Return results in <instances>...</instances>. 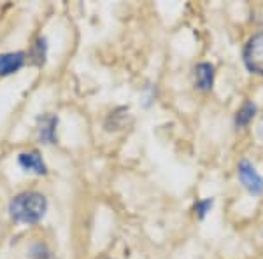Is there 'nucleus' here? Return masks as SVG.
<instances>
[{"mask_svg": "<svg viewBox=\"0 0 263 259\" xmlns=\"http://www.w3.org/2000/svg\"><path fill=\"white\" fill-rule=\"evenodd\" d=\"M46 210H48V200L42 196L41 193H35V191L21 193L16 198H12L9 203L11 217L16 223L23 224L39 223L44 217Z\"/></svg>", "mask_w": 263, "mask_h": 259, "instance_id": "1", "label": "nucleus"}, {"mask_svg": "<svg viewBox=\"0 0 263 259\" xmlns=\"http://www.w3.org/2000/svg\"><path fill=\"white\" fill-rule=\"evenodd\" d=\"M242 62L251 74L263 75V32L249 37L242 49Z\"/></svg>", "mask_w": 263, "mask_h": 259, "instance_id": "2", "label": "nucleus"}, {"mask_svg": "<svg viewBox=\"0 0 263 259\" xmlns=\"http://www.w3.org/2000/svg\"><path fill=\"white\" fill-rule=\"evenodd\" d=\"M237 175L244 189L253 196H260L263 193V177L256 172V168L248 160H240L237 165Z\"/></svg>", "mask_w": 263, "mask_h": 259, "instance_id": "3", "label": "nucleus"}, {"mask_svg": "<svg viewBox=\"0 0 263 259\" xmlns=\"http://www.w3.org/2000/svg\"><path fill=\"white\" fill-rule=\"evenodd\" d=\"M18 163H20V167L28 173H35V175H46V173H48L44 160H42V156L37 151L21 152L18 156Z\"/></svg>", "mask_w": 263, "mask_h": 259, "instance_id": "4", "label": "nucleus"}, {"mask_svg": "<svg viewBox=\"0 0 263 259\" xmlns=\"http://www.w3.org/2000/svg\"><path fill=\"white\" fill-rule=\"evenodd\" d=\"M57 126L58 117L54 114H44L37 121V135L42 144H54L57 142Z\"/></svg>", "mask_w": 263, "mask_h": 259, "instance_id": "5", "label": "nucleus"}, {"mask_svg": "<svg viewBox=\"0 0 263 259\" xmlns=\"http://www.w3.org/2000/svg\"><path fill=\"white\" fill-rule=\"evenodd\" d=\"M214 84V67L207 62H202L195 67V88L198 91H211Z\"/></svg>", "mask_w": 263, "mask_h": 259, "instance_id": "6", "label": "nucleus"}, {"mask_svg": "<svg viewBox=\"0 0 263 259\" xmlns=\"http://www.w3.org/2000/svg\"><path fill=\"white\" fill-rule=\"evenodd\" d=\"M25 65V53L0 54V75H11Z\"/></svg>", "mask_w": 263, "mask_h": 259, "instance_id": "7", "label": "nucleus"}, {"mask_svg": "<svg viewBox=\"0 0 263 259\" xmlns=\"http://www.w3.org/2000/svg\"><path fill=\"white\" fill-rule=\"evenodd\" d=\"M254 116H256V105L249 100L244 102L242 107L237 110L235 114V126L237 128H246L254 119Z\"/></svg>", "mask_w": 263, "mask_h": 259, "instance_id": "8", "label": "nucleus"}, {"mask_svg": "<svg viewBox=\"0 0 263 259\" xmlns=\"http://www.w3.org/2000/svg\"><path fill=\"white\" fill-rule=\"evenodd\" d=\"M213 205H214V200L213 198L200 200V202H197V205H195V214L198 215V219H205V215L211 212Z\"/></svg>", "mask_w": 263, "mask_h": 259, "instance_id": "9", "label": "nucleus"}, {"mask_svg": "<svg viewBox=\"0 0 263 259\" xmlns=\"http://www.w3.org/2000/svg\"><path fill=\"white\" fill-rule=\"evenodd\" d=\"M46 49H48L46 39H37L35 46H33V60H35V63H39V65L46 62Z\"/></svg>", "mask_w": 263, "mask_h": 259, "instance_id": "10", "label": "nucleus"}, {"mask_svg": "<svg viewBox=\"0 0 263 259\" xmlns=\"http://www.w3.org/2000/svg\"><path fill=\"white\" fill-rule=\"evenodd\" d=\"M32 257L33 259H53L51 257V252L44 245H35V247L32 249Z\"/></svg>", "mask_w": 263, "mask_h": 259, "instance_id": "11", "label": "nucleus"}]
</instances>
